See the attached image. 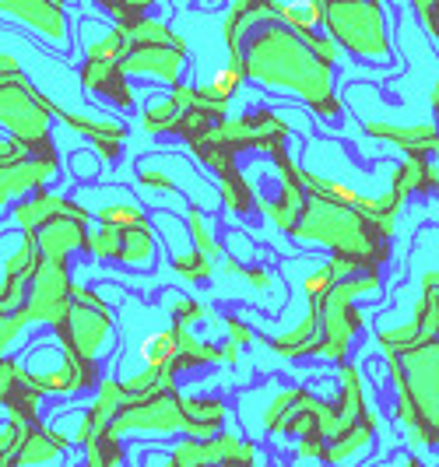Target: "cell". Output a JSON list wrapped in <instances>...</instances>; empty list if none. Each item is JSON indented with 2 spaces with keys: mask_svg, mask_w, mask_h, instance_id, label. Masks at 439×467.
I'll return each instance as SVG.
<instances>
[{
  "mask_svg": "<svg viewBox=\"0 0 439 467\" xmlns=\"http://www.w3.org/2000/svg\"><path fill=\"white\" fill-rule=\"evenodd\" d=\"M0 15H11L28 28H36L53 47H68V15L53 0H0Z\"/></svg>",
  "mask_w": 439,
  "mask_h": 467,
  "instance_id": "17",
  "label": "cell"
},
{
  "mask_svg": "<svg viewBox=\"0 0 439 467\" xmlns=\"http://www.w3.org/2000/svg\"><path fill=\"white\" fill-rule=\"evenodd\" d=\"M277 18L288 25L296 36H302L306 43H313L320 32V25H324V4L320 0H299V4H275Z\"/></svg>",
  "mask_w": 439,
  "mask_h": 467,
  "instance_id": "30",
  "label": "cell"
},
{
  "mask_svg": "<svg viewBox=\"0 0 439 467\" xmlns=\"http://www.w3.org/2000/svg\"><path fill=\"white\" fill-rule=\"evenodd\" d=\"M391 229L359 208L327 204L320 197L306 201L299 225L292 229V239L299 243H317L330 250V257L366 260L370 267H383V260L391 257Z\"/></svg>",
  "mask_w": 439,
  "mask_h": 467,
  "instance_id": "2",
  "label": "cell"
},
{
  "mask_svg": "<svg viewBox=\"0 0 439 467\" xmlns=\"http://www.w3.org/2000/svg\"><path fill=\"white\" fill-rule=\"evenodd\" d=\"M366 134L376 140H391L397 144L408 159H433L439 151V127L433 123H412V127H397V123H366Z\"/></svg>",
  "mask_w": 439,
  "mask_h": 467,
  "instance_id": "19",
  "label": "cell"
},
{
  "mask_svg": "<svg viewBox=\"0 0 439 467\" xmlns=\"http://www.w3.org/2000/svg\"><path fill=\"white\" fill-rule=\"evenodd\" d=\"M376 429H380V421L370 419V421H362V425H351V429H345V432H338V436L327 443L324 464L327 467H341V464H351L355 457H362V453L372 446Z\"/></svg>",
  "mask_w": 439,
  "mask_h": 467,
  "instance_id": "27",
  "label": "cell"
},
{
  "mask_svg": "<svg viewBox=\"0 0 439 467\" xmlns=\"http://www.w3.org/2000/svg\"><path fill=\"white\" fill-rule=\"evenodd\" d=\"M49 109H53V117L60 119L64 127H70L74 134H81V138L92 140V151L102 159V162H116V159H120L123 140H127V127H123V123H116V119L81 117V113H68V109H60L57 102H53Z\"/></svg>",
  "mask_w": 439,
  "mask_h": 467,
  "instance_id": "16",
  "label": "cell"
},
{
  "mask_svg": "<svg viewBox=\"0 0 439 467\" xmlns=\"http://www.w3.org/2000/svg\"><path fill=\"white\" fill-rule=\"evenodd\" d=\"M186 229H190V243H193L197 254H204L208 260L222 257V246H218V239L211 235L208 218H204V208H201V204H186Z\"/></svg>",
  "mask_w": 439,
  "mask_h": 467,
  "instance_id": "35",
  "label": "cell"
},
{
  "mask_svg": "<svg viewBox=\"0 0 439 467\" xmlns=\"http://www.w3.org/2000/svg\"><path fill=\"white\" fill-rule=\"evenodd\" d=\"M28 376L36 379V387L43 394H81L89 387H99V366L95 362H81L70 351H60V358L53 366L43 369H28Z\"/></svg>",
  "mask_w": 439,
  "mask_h": 467,
  "instance_id": "15",
  "label": "cell"
},
{
  "mask_svg": "<svg viewBox=\"0 0 439 467\" xmlns=\"http://www.w3.org/2000/svg\"><path fill=\"white\" fill-rule=\"evenodd\" d=\"M28 151H32V159L0 169V208L7 201H25L28 193L43 190L60 172V155H57L53 140H39Z\"/></svg>",
  "mask_w": 439,
  "mask_h": 467,
  "instance_id": "12",
  "label": "cell"
},
{
  "mask_svg": "<svg viewBox=\"0 0 439 467\" xmlns=\"http://www.w3.org/2000/svg\"><path fill=\"white\" fill-rule=\"evenodd\" d=\"M39 400L43 390L28 376L22 362L0 358V404L7 408V421L18 425H39Z\"/></svg>",
  "mask_w": 439,
  "mask_h": 467,
  "instance_id": "13",
  "label": "cell"
},
{
  "mask_svg": "<svg viewBox=\"0 0 439 467\" xmlns=\"http://www.w3.org/2000/svg\"><path fill=\"white\" fill-rule=\"evenodd\" d=\"M225 330H229V341L232 345H254L256 341V334L239 317H225Z\"/></svg>",
  "mask_w": 439,
  "mask_h": 467,
  "instance_id": "49",
  "label": "cell"
},
{
  "mask_svg": "<svg viewBox=\"0 0 439 467\" xmlns=\"http://www.w3.org/2000/svg\"><path fill=\"white\" fill-rule=\"evenodd\" d=\"M172 327H176V324H172ZM176 337H180V351H176V362H172V369H169L172 379L180 373H186V369H201V366H218V362H225V348L193 337V330L176 327Z\"/></svg>",
  "mask_w": 439,
  "mask_h": 467,
  "instance_id": "28",
  "label": "cell"
},
{
  "mask_svg": "<svg viewBox=\"0 0 439 467\" xmlns=\"http://www.w3.org/2000/svg\"><path fill=\"white\" fill-rule=\"evenodd\" d=\"M85 457H89L85 467H120L127 461V450H123V443L116 436L106 432V436H99V440H92V443L85 446Z\"/></svg>",
  "mask_w": 439,
  "mask_h": 467,
  "instance_id": "37",
  "label": "cell"
},
{
  "mask_svg": "<svg viewBox=\"0 0 439 467\" xmlns=\"http://www.w3.org/2000/svg\"><path fill=\"white\" fill-rule=\"evenodd\" d=\"M138 183H141V190H148V193H186V190L180 187V176L169 172L162 165V159H152L148 165H141Z\"/></svg>",
  "mask_w": 439,
  "mask_h": 467,
  "instance_id": "36",
  "label": "cell"
},
{
  "mask_svg": "<svg viewBox=\"0 0 439 467\" xmlns=\"http://www.w3.org/2000/svg\"><path fill=\"white\" fill-rule=\"evenodd\" d=\"M429 102H433V113H436V119H439V81L433 85V92H429Z\"/></svg>",
  "mask_w": 439,
  "mask_h": 467,
  "instance_id": "53",
  "label": "cell"
},
{
  "mask_svg": "<svg viewBox=\"0 0 439 467\" xmlns=\"http://www.w3.org/2000/svg\"><path fill=\"white\" fill-rule=\"evenodd\" d=\"M70 292H74V281H70V275H68V260H43L39 275L32 281L28 303H25L28 324L57 327V324L68 317Z\"/></svg>",
  "mask_w": 439,
  "mask_h": 467,
  "instance_id": "11",
  "label": "cell"
},
{
  "mask_svg": "<svg viewBox=\"0 0 439 467\" xmlns=\"http://www.w3.org/2000/svg\"><path fill=\"white\" fill-rule=\"evenodd\" d=\"M186 440H214L229 419V404L222 398H183Z\"/></svg>",
  "mask_w": 439,
  "mask_h": 467,
  "instance_id": "25",
  "label": "cell"
},
{
  "mask_svg": "<svg viewBox=\"0 0 439 467\" xmlns=\"http://www.w3.org/2000/svg\"><path fill=\"white\" fill-rule=\"evenodd\" d=\"M243 74L275 92L299 95L320 119L341 117V99L334 92L330 67L277 18L275 4H264V18L250 32L243 49Z\"/></svg>",
  "mask_w": 439,
  "mask_h": 467,
  "instance_id": "1",
  "label": "cell"
},
{
  "mask_svg": "<svg viewBox=\"0 0 439 467\" xmlns=\"http://www.w3.org/2000/svg\"><path fill=\"white\" fill-rule=\"evenodd\" d=\"M296 453H299L302 461H320L324 464V453H327V443L324 440H317V436H306L296 443Z\"/></svg>",
  "mask_w": 439,
  "mask_h": 467,
  "instance_id": "50",
  "label": "cell"
},
{
  "mask_svg": "<svg viewBox=\"0 0 439 467\" xmlns=\"http://www.w3.org/2000/svg\"><path fill=\"white\" fill-rule=\"evenodd\" d=\"M95 222H99V229H141V225H152L148 214L138 204H127V201L102 204L95 211Z\"/></svg>",
  "mask_w": 439,
  "mask_h": 467,
  "instance_id": "33",
  "label": "cell"
},
{
  "mask_svg": "<svg viewBox=\"0 0 439 467\" xmlns=\"http://www.w3.org/2000/svg\"><path fill=\"white\" fill-rule=\"evenodd\" d=\"M70 436L49 425H28L25 432L22 453H18V467H57L60 457L68 453Z\"/></svg>",
  "mask_w": 439,
  "mask_h": 467,
  "instance_id": "23",
  "label": "cell"
},
{
  "mask_svg": "<svg viewBox=\"0 0 439 467\" xmlns=\"http://www.w3.org/2000/svg\"><path fill=\"white\" fill-rule=\"evenodd\" d=\"M172 271L180 275L183 281L190 285H201V281H208L214 275V267H211V260L204 254H197V250H186V254H172Z\"/></svg>",
  "mask_w": 439,
  "mask_h": 467,
  "instance_id": "39",
  "label": "cell"
},
{
  "mask_svg": "<svg viewBox=\"0 0 439 467\" xmlns=\"http://www.w3.org/2000/svg\"><path fill=\"white\" fill-rule=\"evenodd\" d=\"M127 432H155V436H165V432H186V419H183V394L172 387H162V390H152V394H141V398L123 400L120 415L110 425V436H127Z\"/></svg>",
  "mask_w": 439,
  "mask_h": 467,
  "instance_id": "8",
  "label": "cell"
},
{
  "mask_svg": "<svg viewBox=\"0 0 439 467\" xmlns=\"http://www.w3.org/2000/svg\"><path fill=\"white\" fill-rule=\"evenodd\" d=\"M243 81H246V74H243V70L222 67V70H214V74H211L204 88H208L214 99H222V102H232V95L239 92V85H243Z\"/></svg>",
  "mask_w": 439,
  "mask_h": 467,
  "instance_id": "42",
  "label": "cell"
},
{
  "mask_svg": "<svg viewBox=\"0 0 439 467\" xmlns=\"http://www.w3.org/2000/svg\"><path fill=\"white\" fill-rule=\"evenodd\" d=\"M267 345H271L277 358H292V362L296 358H317V348H320V313L309 309L296 327L275 334Z\"/></svg>",
  "mask_w": 439,
  "mask_h": 467,
  "instance_id": "24",
  "label": "cell"
},
{
  "mask_svg": "<svg viewBox=\"0 0 439 467\" xmlns=\"http://www.w3.org/2000/svg\"><path fill=\"white\" fill-rule=\"evenodd\" d=\"M81 88H85V92L106 95L120 109H134V88H131V78L123 74L120 64H95V60H85V67H81Z\"/></svg>",
  "mask_w": 439,
  "mask_h": 467,
  "instance_id": "22",
  "label": "cell"
},
{
  "mask_svg": "<svg viewBox=\"0 0 439 467\" xmlns=\"http://www.w3.org/2000/svg\"><path fill=\"white\" fill-rule=\"evenodd\" d=\"M123 53H127V39H123V32L110 28L102 39L89 43L85 60H95V64H120V60H123Z\"/></svg>",
  "mask_w": 439,
  "mask_h": 467,
  "instance_id": "38",
  "label": "cell"
},
{
  "mask_svg": "<svg viewBox=\"0 0 439 467\" xmlns=\"http://www.w3.org/2000/svg\"><path fill=\"white\" fill-rule=\"evenodd\" d=\"M324 28L338 47L348 49L359 60H372V64L391 60V32H387V18H383L380 4L327 0Z\"/></svg>",
  "mask_w": 439,
  "mask_h": 467,
  "instance_id": "6",
  "label": "cell"
},
{
  "mask_svg": "<svg viewBox=\"0 0 439 467\" xmlns=\"http://www.w3.org/2000/svg\"><path fill=\"white\" fill-rule=\"evenodd\" d=\"M85 254H92L99 260H116V254H120V229H99V233H92Z\"/></svg>",
  "mask_w": 439,
  "mask_h": 467,
  "instance_id": "43",
  "label": "cell"
},
{
  "mask_svg": "<svg viewBox=\"0 0 439 467\" xmlns=\"http://www.w3.org/2000/svg\"><path fill=\"white\" fill-rule=\"evenodd\" d=\"M106 11L113 15V28H131L141 18H148V4H106Z\"/></svg>",
  "mask_w": 439,
  "mask_h": 467,
  "instance_id": "45",
  "label": "cell"
},
{
  "mask_svg": "<svg viewBox=\"0 0 439 467\" xmlns=\"http://www.w3.org/2000/svg\"><path fill=\"white\" fill-rule=\"evenodd\" d=\"M18 74H25L22 64H18V57H15V53H0V85L11 81V78H18Z\"/></svg>",
  "mask_w": 439,
  "mask_h": 467,
  "instance_id": "51",
  "label": "cell"
},
{
  "mask_svg": "<svg viewBox=\"0 0 439 467\" xmlns=\"http://www.w3.org/2000/svg\"><path fill=\"white\" fill-rule=\"evenodd\" d=\"M176 351H180V337H176V327H165L152 337L141 341V358H144V369H155V373H165L172 369L176 362Z\"/></svg>",
  "mask_w": 439,
  "mask_h": 467,
  "instance_id": "32",
  "label": "cell"
},
{
  "mask_svg": "<svg viewBox=\"0 0 439 467\" xmlns=\"http://www.w3.org/2000/svg\"><path fill=\"white\" fill-rule=\"evenodd\" d=\"M222 348H225V362H235V358H239V345H222Z\"/></svg>",
  "mask_w": 439,
  "mask_h": 467,
  "instance_id": "52",
  "label": "cell"
},
{
  "mask_svg": "<svg viewBox=\"0 0 439 467\" xmlns=\"http://www.w3.org/2000/svg\"><path fill=\"white\" fill-rule=\"evenodd\" d=\"M190 106H193V85H176L165 99L152 102L141 113V127L148 134H172V127L180 123V117H183Z\"/></svg>",
  "mask_w": 439,
  "mask_h": 467,
  "instance_id": "26",
  "label": "cell"
},
{
  "mask_svg": "<svg viewBox=\"0 0 439 467\" xmlns=\"http://www.w3.org/2000/svg\"><path fill=\"white\" fill-rule=\"evenodd\" d=\"M25 327H28V317L22 313H15V317H0V358L7 355V348L18 341L25 334Z\"/></svg>",
  "mask_w": 439,
  "mask_h": 467,
  "instance_id": "46",
  "label": "cell"
},
{
  "mask_svg": "<svg viewBox=\"0 0 439 467\" xmlns=\"http://www.w3.org/2000/svg\"><path fill=\"white\" fill-rule=\"evenodd\" d=\"M338 271L330 267V260L320 264V267H313L306 278H302V296H306V303L309 309H324V303L330 299V292L338 288Z\"/></svg>",
  "mask_w": 439,
  "mask_h": 467,
  "instance_id": "34",
  "label": "cell"
},
{
  "mask_svg": "<svg viewBox=\"0 0 439 467\" xmlns=\"http://www.w3.org/2000/svg\"><path fill=\"white\" fill-rule=\"evenodd\" d=\"M397 467H425V464H422L418 457H404V461H401V464H397Z\"/></svg>",
  "mask_w": 439,
  "mask_h": 467,
  "instance_id": "54",
  "label": "cell"
},
{
  "mask_svg": "<svg viewBox=\"0 0 439 467\" xmlns=\"http://www.w3.org/2000/svg\"><path fill=\"white\" fill-rule=\"evenodd\" d=\"M53 334H57L60 348L70 351L81 362H95V366L116 345L113 313H110L106 299L95 288H89V285H74L68 317L53 327Z\"/></svg>",
  "mask_w": 439,
  "mask_h": 467,
  "instance_id": "5",
  "label": "cell"
},
{
  "mask_svg": "<svg viewBox=\"0 0 439 467\" xmlns=\"http://www.w3.org/2000/svg\"><path fill=\"white\" fill-rule=\"evenodd\" d=\"M99 162H102V159H99L95 151H74V155H70V169H74L78 180H95Z\"/></svg>",
  "mask_w": 439,
  "mask_h": 467,
  "instance_id": "48",
  "label": "cell"
},
{
  "mask_svg": "<svg viewBox=\"0 0 439 467\" xmlns=\"http://www.w3.org/2000/svg\"><path fill=\"white\" fill-rule=\"evenodd\" d=\"M169 317H172V324L176 327H193V324H201V320H211V313L204 306L197 303V299H190V296H169Z\"/></svg>",
  "mask_w": 439,
  "mask_h": 467,
  "instance_id": "40",
  "label": "cell"
},
{
  "mask_svg": "<svg viewBox=\"0 0 439 467\" xmlns=\"http://www.w3.org/2000/svg\"><path fill=\"white\" fill-rule=\"evenodd\" d=\"M267 4V0H264ZM264 4L260 0H239L225 15L222 22V39H225V49H229V67L243 70V49H246V39L254 32L260 18H264Z\"/></svg>",
  "mask_w": 439,
  "mask_h": 467,
  "instance_id": "21",
  "label": "cell"
},
{
  "mask_svg": "<svg viewBox=\"0 0 439 467\" xmlns=\"http://www.w3.org/2000/svg\"><path fill=\"white\" fill-rule=\"evenodd\" d=\"M288 119H281L271 109H256L246 117L225 119V123H214L204 138L229 148L232 155H243V151H267L275 155L277 148H288Z\"/></svg>",
  "mask_w": 439,
  "mask_h": 467,
  "instance_id": "9",
  "label": "cell"
},
{
  "mask_svg": "<svg viewBox=\"0 0 439 467\" xmlns=\"http://www.w3.org/2000/svg\"><path fill=\"white\" fill-rule=\"evenodd\" d=\"M144 467H256V446L222 432L214 440H183L162 461H148Z\"/></svg>",
  "mask_w": 439,
  "mask_h": 467,
  "instance_id": "10",
  "label": "cell"
},
{
  "mask_svg": "<svg viewBox=\"0 0 439 467\" xmlns=\"http://www.w3.org/2000/svg\"><path fill=\"white\" fill-rule=\"evenodd\" d=\"M415 15H418V22H422V28H425L433 39H439V0H418Z\"/></svg>",
  "mask_w": 439,
  "mask_h": 467,
  "instance_id": "47",
  "label": "cell"
},
{
  "mask_svg": "<svg viewBox=\"0 0 439 467\" xmlns=\"http://www.w3.org/2000/svg\"><path fill=\"white\" fill-rule=\"evenodd\" d=\"M391 183L393 187H401L408 197L412 193H439V165L429 162V159H404V162L397 165L391 172Z\"/></svg>",
  "mask_w": 439,
  "mask_h": 467,
  "instance_id": "29",
  "label": "cell"
},
{
  "mask_svg": "<svg viewBox=\"0 0 439 467\" xmlns=\"http://www.w3.org/2000/svg\"><path fill=\"white\" fill-rule=\"evenodd\" d=\"M53 99L36 92L28 74H18L0 85V127L22 144L49 140V119H53Z\"/></svg>",
  "mask_w": 439,
  "mask_h": 467,
  "instance_id": "7",
  "label": "cell"
},
{
  "mask_svg": "<svg viewBox=\"0 0 439 467\" xmlns=\"http://www.w3.org/2000/svg\"><path fill=\"white\" fill-rule=\"evenodd\" d=\"M89 222L81 218H57L43 225L36 233V243H39V254L43 260H70L74 250H85L89 246Z\"/></svg>",
  "mask_w": 439,
  "mask_h": 467,
  "instance_id": "20",
  "label": "cell"
},
{
  "mask_svg": "<svg viewBox=\"0 0 439 467\" xmlns=\"http://www.w3.org/2000/svg\"><path fill=\"white\" fill-rule=\"evenodd\" d=\"M383 358L397 387V421L408 425L415 443L439 446V337Z\"/></svg>",
  "mask_w": 439,
  "mask_h": 467,
  "instance_id": "3",
  "label": "cell"
},
{
  "mask_svg": "<svg viewBox=\"0 0 439 467\" xmlns=\"http://www.w3.org/2000/svg\"><path fill=\"white\" fill-rule=\"evenodd\" d=\"M25 432H28V425H18V421H4L0 425V467H18Z\"/></svg>",
  "mask_w": 439,
  "mask_h": 467,
  "instance_id": "41",
  "label": "cell"
},
{
  "mask_svg": "<svg viewBox=\"0 0 439 467\" xmlns=\"http://www.w3.org/2000/svg\"><path fill=\"white\" fill-rule=\"evenodd\" d=\"M155 260V229L141 225V229H120V254L116 264L123 267H152Z\"/></svg>",
  "mask_w": 439,
  "mask_h": 467,
  "instance_id": "31",
  "label": "cell"
},
{
  "mask_svg": "<svg viewBox=\"0 0 439 467\" xmlns=\"http://www.w3.org/2000/svg\"><path fill=\"white\" fill-rule=\"evenodd\" d=\"M11 218L18 222V229L22 233H39L43 225L49 222H57V218H81V222H92V211L85 208V204H78V201H70L64 193H53V190H36V193H28L25 201L15 204L11 211Z\"/></svg>",
  "mask_w": 439,
  "mask_h": 467,
  "instance_id": "14",
  "label": "cell"
},
{
  "mask_svg": "<svg viewBox=\"0 0 439 467\" xmlns=\"http://www.w3.org/2000/svg\"><path fill=\"white\" fill-rule=\"evenodd\" d=\"M225 271H229V275H239L246 285H254V288H260V292H267V288L275 285V275H271L267 267H256V264L243 267L239 260H225Z\"/></svg>",
  "mask_w": 439,
  "mask_h": 467,
  "instance_id": "44",
  "label": "cell"
},
{
  "mask_svg": "<svg viewBox=\"0 0 439 467\" xmlns=\"http://www.w3.org/2000/svg\"><path fill=\"white\" fill-rule=\"evenodd\" d=\"M127 39V53L120 60V67L127 78H152V81H165V85H183L180 74L186 64V39L176 36L165 22L155 18H141L131 28H116Z\"/></svg>",
  "mask_w": 439,
  "mask_h": 467,
  "instance_id": "4",
  "label": "cell"
},
{
  "mask_svg": "<svg viewBox=\"0 0 439 467\" xmlns=\"http://www.w3.org/2000/svg\"><path fill=\"white\" fill-rule=\"evenodd\" d=\"M123 400H127L123 379H102V383H99V390H95L92 408L81 415L78 429H74V443L89 446L92 440L106 436V432H110V425H113V419L120 415V408H123Z\"/></svg>",
  "mask_w": 439,
  "mask_h": 467,
  "instance_id": "18",
  "label": "cell"
}]
</instances>
